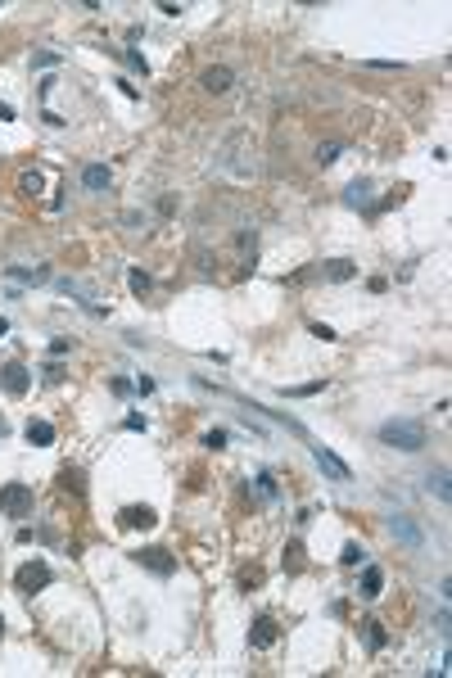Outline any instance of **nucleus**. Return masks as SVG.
<instances>
[{
  "label": "nucleus",
  "mask_w": 452,
  "mask_h": 678,
  "mask_svg": "<svg viewBox=\"0 0 452 678\" xmlns=\"http://www.w3.org/2000/svg\"><path fill=\"white\" fill-rule=\"evenodd\" d=\"M240 258H245V267H253V258H258V236L253 231H240Z\"/></svg>",
  "instance_id": "19"
},
{
  "label": "nucleus",
  "mask_w": 452,
  "mask_h": 678,
  "mask_svg": "<svg viewBox=\"0 0 452 678\" xmlns=\"http://www.w3.org/2000/svg\"><path fill=\"white\" fill-rule=\"evenodd\" d=\"M27 443H32V448H50V443H54V425H50V420H27Z\"/></svg>",
  "instance_id": "13"
},
{
  "label": "nucleus",
  "mask_w": 452,
  "mask_h": 678,
  "mask_svg": "<svg viewBox=\"0 0 452 678\" xmlns=\"http://www.w3.org/2000/svg\"><path fill=\"white\" fill-rule=\"evenodd\" d=\"M321 389H326V380H317V385H285V389H280V394H285V398H308V394H321Z\"/></svg>",
  "instance_id": "22"
},
{
  "label": "nucleus",
  "mask_w": 452,
  "mask_h": 678,
  "mask_svg": "<svg viewBox=\"0 0 452 678\" xmlns=\"http://www.w3.org/2000/svg\"><path fill=\"white\" fill-rule=\"evenodd\" d=\"M385 592V570L380 565H366L362 570V597H380Z\"/></svg>",
  "instance_id": "14"
},
{
  "label": "nucleus",
  "mask_w": 452,
  "mask_h": 678,
  "mask_svg": "<svg viewBox=\"0 0 452 678\" xmlns=\"http://www.w3.org/2000/svg\"><path fill=\"white\" fill-rule=\"evenodd\" d=\"M0 335H10V321H5V317H0Z\"/></svg>",
  "instance_id": "33"
},
{
  "label": "nucleus",
  "mask_w": 452,
  "mask_h": 678,
  "mask_svg": "<svg viewBox=\"0 0 452 678\" xmlns=\"http://www.w3.org/2000/svg\"><path fill=\"white\" fill-rule=\"evenodd\" d=\"M82 185H87L91 194H100V190L113 185V172H109L104 163H87V168H82Z\"/></svg>",
  "instance_id": "10"
},
{
  "label": "nucleus",
  "mask_w": 452,
  "mask_h": 678,
  "mask_svg": "<svg viewBox=\"0 0 452 678\" xmlns=\"http://www.w3.org/2000/svg\"><path fill=\"white\" fill-rule=\"evenodd\" d=\"M150 290H154V280L145 276V271H131V294H136V299H145Z\"/></svg>",
  "instance_id": "23"
},
{
  "label": "nucleus",
  "mask_w": 452,
  "mask_h": 678,
  "mask_svg": "<svg viewBox=\"0 0 452 678\" xmlns=\"http://www.w3.org/2000/svg\"><path fill=\"white\" fill-rule=\"evenodd\" d=\"M313 462H317V466H321V471H326V475H330L335 484H348V479H353V471H348V466H344V462H339V457H335V452H330V448H321V443H313Z\"/></svg>",
  "instance_id": "6"
},
{
  "label": "nucleus",
  "mask_w": 452,
  "mask_h": 678,
  "mask_svg": "<svg viewBox=\"0 0 452 678\" xmlns=\"http://www.w3.org/2000/svg\"><path fill=\"white\" fill-rule=\"evenodd\" d=\"M366 199H371V181H353V185L344 190V204H348V208H362Z\"/></svg>",
  "instance_id": "18"
},
{
  "label": "nucleus",
  "mask_w": 452,
  "mask_h": 678,
  "mask_svg": "<svg viewBox=\"0 0 452 678\" xmlns=\"http://www.w3.org/2000/svg\"><path fill=\"white\" fill-rule=\"evenodd\" d=\"M276 633H280V629H276V620H271V615H258V620H253V629H249V642H253V646L262 651V646H271V642H276Z\"/></svg>",
  "instance_id": "11"
},
{
  "label": "nucleus",
  "mask_w": 452,
  "mask_h": 678,
  "mask_svg": "<svg viewBox=\"0 0 452 678\" xmlns=\"http://www.w3.org/2000/svg\"><path fill=\"white\" fill-rule=\"evenodd\" d=\"M204 443H208V448H226V430H208Z\"/></svg>",
  "instance_id": "28"
},
{
  "label": "nucleus",
  "mask_w": 452,
  "mask_h": 678,
  "mask_svg": "<svg viewBox=\"0 0 452 678\" xmlns=\"http://www.w3.org/2000/svg\"><path fill=\"white\" fill-rule=\"evenodd\" d=\"M136 561L145 565V570L163 574V579H168V574L177 570V561H172V552H168V547H140V552H136Z\"/></svg>",
  "instance_id": "7"
},
{
  "label": "nucleus",
  "mask_w": 452,
  "mask_h": 678,
  "mask_svg": "<svg viewBox=\"0 0 452 678\" xmlns=\"http://www.w3.org/2000/svg\"><path fill=\"white\" fill-rule=\"evenodd\" d=\"M5 434H10V420H5V416H0V439H5Z\"/></svg>",
  "instance_id": "32"
},
{
  "label": "nucleus",
  "mask_w": 452,
  "mask_h": 678,
  "mask_svg": "<svg viewBox=\"0 0 452 678\" xmlns=\"http://www.w3.org/2000/svg\"><path fill=\"white\" fill-rule=\"evenodd\" d=\"M118 525L122 529H150V525H159V516H154L150 506H122V511H118Z\"/></svg>",
  "instance_id": "9"
},
{
  "label": "nucleus",
  "mask_w": 452,
  "mask_h": 678,
  "mask_svg": "<svg viewBox=\"0 0 452 678\" xmlns=\"http://www.w3.org/2000/svg\"><path fill=\"white\" fill-rule=\"evenodd\" d=\"M50 579H54V574H50V565H45L41 556H36V561H27V565H19V574H14V588L32 597V592L50 588Z\"/></svg>",
  "instance_id": "3"
},
{
  "label": "nucleus",
  "mask_w": 452,
  "mask_h": 678,
  "mask_svg": "<svg viewBox=\"0 0 452 678\" xmlns=\"http://www.w3.org/2000/svg\"><path fill=\"white\" fill-rule=\"evenodd\" d=\"M199 87H204V91H213V95H226V91L236 87V73H231L226 64H213V68H204Z\"/></svg>",
  "instance_id": "8"
},
{
  "label": "nucleus",
  "mask_w": 452,
  "mask_h": 678,
  "mask_svg": "<svg viewBox=\"0 0 452 678\" xmlns=\"http://www.w3.org/2000/svg\"><path fill=\"white\" fill-rule=\"evenodd\" d=\"M32 488L27 484H19V479H14V484H0V511H5V516L10 520H23L27 516V511H32Z\"/></svg>",
  "instance_id": "2"
},
{
  "label": "nucleus",
  "mask_w": 452,
  "mask_h": 678,
  "mask_svg": "<svg viewBox=\"0 0 452 678\" xmlns=\"http://www.w3.org/2000/svg\"><path fill=\"white\" fill-rule=\"evenodd\" d=\"M32 64H36V68H54V64H59V54H54V50H41Z\"/></svg>",
  "instance_id": "27"
},
{
  "label": "nucleus",
  "mask_w": 452,
  "mask_h": 678,
  "mask_svg": "<svg viewBox=\"0 0 452 678\" xmlns=\"http://www.w3.org/2000/svg\"><path fill=\"white\" fill-rule=\"evenodd\" d=\"M10 280H19V285H45L50 280V271L45 267H0Z\"/></svg>",
  "instance_id": "12"
},
{
  "label": "nucleus",
  "mask_w": 452,
  "mask_h": 678,
  "mask_svg": "<svg viewBox=\"0 0 452 678\" xmlns=\"http://www.w3.org/2000/svg\"><path fill=\"white\" fill-rule=\"evenodd\" d=\"M41 185H45L41 172H23V177H19V190H23V194H41Z\"/></svg>",
  "instance_id": "21"
},
{
  "label": "nucleus",
  "mask_w": 452,
  "mask_h": 678,
  "mask_svg": "<svg viewBox=\"0 0 452 678\" xmlns=\"http://www.w3.org/2000/svg\"><path fill=\"white\" fill-rule=\"evenodd\" d=\"M0 633H5V615H0Z\"/></svg>",
  "instance_id": "34"
},
{
  "label": "nucleus",
  "mask_w": 452,
  "mask_h": 678,
  "mask_svg": "<svg viewBox=\"0 0 452 678\" xmlns=\"http://www.w3.org/2000/svg\"><path fill=\"white\" fill-rule=\"evenodd\" d=\"M253 488H258V497H262V502H276V497H280V488H276V475H271V471H262L258 479H253Z\"/></svg>",
  "instance_id": "17"
},
{
  "label": "nucleus",
  "mask_w": 452,
  "mask_h": 678,
  "mask_svg": "<svg viewBox=\"0 0 452 678\" xmlns=\"http://www.w3.org/2000/svg\"><path fill=\"white\" fill-rule=\"evenodd\" d=\"M362 556H366V552L357 547V543H344V552H339V561H344V565H362Z\"/></svg>",
  "instance_id": "25"
},
{
  "label": "nucleus",
  "mask_w": 452,
  "mask_h": 678,
  "mask_svg": "<svg viewBox=\"0 0 452 678\" xmlns=\"http://www.w3.org/2000/svg\"><path fill=\"white\" fill-rule=\"evenodd\" d=\"M366 642H371V646H376V651H380V646H385V642H389V633H385V624H366Z\"/></svg>",
  "instance_id": "26"
},
{
  "label": "nucleus",
  "mask_w": 452,
  "mask_h": 678,
  "mask_svg": "<svg viewBox=\"0 0 452 678\" xmlns=\"http://www.w3.org/2000/svg\"><path fill=\"white\" fill-rule=\"evenodd\" d=\"M425 488H430L439 502H448V497H452V488H448V471H443V466H439V471H430V475H425Z\"/></svg>",
  "instance_id": "15"
},
{
  "label": "nucleus",
  "mask_w": 452,
  "mask_h": 678,
  "mask_svg": "<svg viewBox=\"0 0 452 678\" xmlns=\"http://www.w3.org/2000/svg\"><path fill=\"white\" fill-rule=\"evenodd\" d=\"M389 529H394V539H398L407 552H420V547H425V534L416 529V520H411V516H389Z\"/></svg>",
  "instance_id": "5"
},
{
  "label": "nucleus",
  "mask_w": 452,
  "mask_h": 678,
  "mask_svg": "<svg viewBox=\"0 0 452 678\" xmlns=\"http://www.w3.org/2000/svg\"><path fill=\"white\" fill-rule=\"evenodd\" d=\"M357 276V267L348 258H330L326 262V280H353Z\"/></svg>",
  "instance_id": "16"
},
{
  "label": "nucleus",
  "mask_w": 452,
  "mask_h": 678,
  "mask_svg": "<svg viewBox=\"0 0 452 678\" xmlns=\"http://www.w3.org/2000/svg\"><path fill=\"white\" fill-rule=\"evenodd\" d=\"M68 348H73L68 339H50V357H68Z\"/></svg>",
  "instance_id": "30"
},
{
  "label": "nucleus",
  "mask_w": 452,
  "mask_h": 678,
  "mask_svg": "<svg viewBox=\"0 0 452 678\" xmlns=\"http://www.w3.org/2000/svg\"><path fill=\"white\" fill-rule=\"evenodd\" d=\"M0 389H5L10 398H23V394L32 389V371H27L23 362H5L0 366Z\"/></svg>",
  "instance_id": "4"
},
{
  "label": "nucleus",
  "mask_w": 452,
  "mask_h": 678,
  "mask_svg": "<svg viewBox=\"0 0 452 678\" xmlns=\"http://www.w3.org/2000/svg\"><path fill=\"white\" fill-rule=\"evenodd\" d=\"M380 443H389L398 452H420L425 448V425L420 420H385L380 425Z\"/></svg>",
  "instance_id": "1"
},
{
  "label": "nucleus",
  "mask_w": 452,
  "mask_h": 678,
  "mask_svg": "<svg viewBox=\"0 0 452 678\" xmlns=\"http://www.w3.org/2000/svg\"><path fill=\"white\" fill-rule=\"evenodd\" d=\"M127 64L136 68V73H150V64H145V54H136V50H127Z\"/></svg>",
  "instance_id": "29"
},
{
  "label": "nucleus",
  "mask_w": 452,
  "mask_h": 678,
  "mask_svg": "<svg viewBox=\"0 0 452 678\" xmlns=\"http://www.w3.org/2000/svg\"><path fill=\"white\" fill-rule=\"evenodd\" d=\"M339 154H344V145H339V140H321V145H317V163H321V168H330Z\"/></svg>",
  "instance_id": "20"
},
{
  "label": "nucleus",
  "mask_w": 452,
  "mask_h": 678,
  "mask_svg": "<svg viewBox=\"0 0 452 678\" xmlns=\"http://www.w3.org/2000/svg\"><path fill=\"white\" fill-rule=\"evenodd\" d=\"M285 570H303V543H290V547H285Z\"/></svg>",
  "instance_id": "24"
},
{
  "label": "nucleus",
  "mask_w": 452,
  "mask_h": 678,
  "mask_svg": "<svg viewBox=\"0 0 452 678\" xmlns=\"http://www.w3.org/2000/svg\"><path fill=\"white\" fill-rule=\"evenodd\" d=\"M45 380H64V366H59V357H54V362L45 366Z\"/></svg>",
  "instance_id": "31"
}]
</instances>
